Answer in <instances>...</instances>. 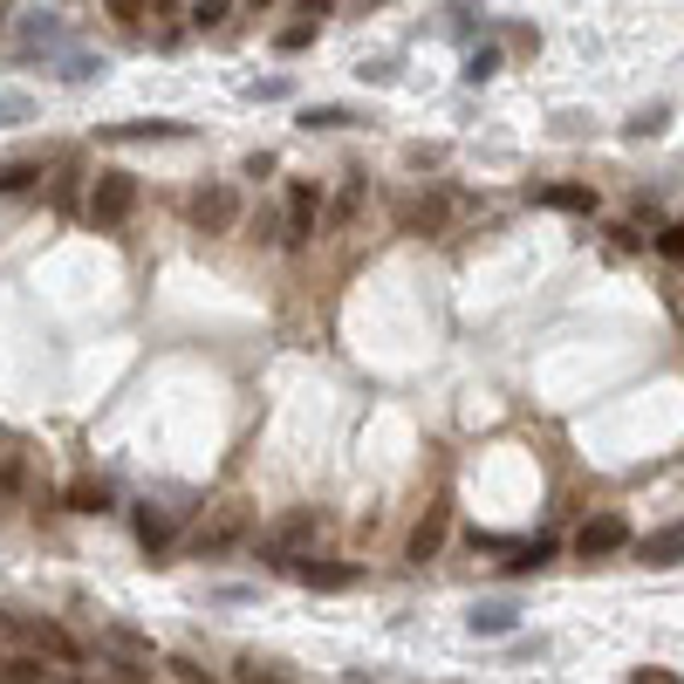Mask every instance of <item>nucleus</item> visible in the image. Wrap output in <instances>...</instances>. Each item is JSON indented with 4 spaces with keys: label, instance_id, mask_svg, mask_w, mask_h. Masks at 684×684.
I'll return each instance as SVG.
<instances>
[{
    "label": "nucleus",
    "instance_id": "1",
    "mask_svg": "<svg viewBox=\"0 0 684 684\" xmlns=\"http://www.w3.org/2000/svg\"><path fill=\"white\" fill-rule=\"evenodd\" d=\"M131 206H137V178H131V172H96V185H90V198H83V220H90L96 233H110V226L131 220Z\"/></svg>",
    "mask_w": 684,
    "mask_h": 684
},
{
    "label": "nucleus",
    "instance_id": "2",
    "mask_svg": "<svg viewBox=\"0 0 684 684\" xmlns=\"http://www.w3.org/2000/svg\"><path fill=\"white\" fill-rule=\"evenodd\" d=\"M315 528H321V520H315V507H295V513H280L274 520V528L261 534V554L267 561H295L308 541H315Z\"/></svg>",
    "mask_w": 684,
    "mask_h": 684
},
{
    "label": "nucleus",
    "instance_id": "3",
    "mask_svg": "<svg viewBox=\"0 0 684 684\" xmlns=\"http://www.w3.org/2000/svg\"><path fill=\"white\" fill-rule=\"evenodd\" d=\"M446 534H452V500H431L425 513H418V528H411V541H405V561H438L446 554Z\"/></svg>",
    "mask_w": 684,
    "mask_h": 684
},
{
    "label": "nucleus",
    "instance_id": "4",
    "mask_svg": "<svg viewBox=\"0 0 684 684\" xmlns=\"http://www.w3.org/2000/svg\"><path fill=\"white\" fill-rule=\"evenodd\" d=\"M630 541H636V534H630L623 513H589L582 534H575V554H582V561H602V554H623Z\"/></svg>",
    "mask_w": 684,
    "mask_h": 684
},
{
    "label": "nucleus",
    "instance_id": "5",
    "mask_svg": "<svg viewBox=\"0 0 684 684\" xmlns=\"http://www.w3.org/2000/svg\"><path fill=\"white\" fill-rule=\"evenodd\" d=\"M192 226L198 233H233L239 226V192L233 185H198L192 192Z\"/></svg>",
    "mask_w": 684,
    "mask_h": 684
},
{
    "label": "nucleus",
    "instance_id": "6",
    "mask_svg": "<svg viewBox=\"0 0 684 684\" xmlns=\"http://www.w3.org/2000/svg\"><path fill=\"white\" fill-rule=\"evenodd\" d=\"M288 569H295V582H302V589H315V595H343V589L364 582V575L349 569V561H315V554H295Z\"/></svg>",
    "mask_w": 684,
    "mask_h": 684
},
{
    "label": "nucleus",
    "instance_id": "7",
    "mask_svg": "<svg viewBox=\"0 0 684 684\" xmlns=\"http://www.w3.org/2000/svg\"><path fill=\"white\" fill-rule=\"evenodd\" d=\"M315 220H321V185H315V178H295V185H288V233H280V239L302 247V239L315 233Z\"/></svg>",
    "mask_w": 684,
    "mask_h": 684
},
{
    "label": "nucleus",
    "instance_id": "8",
    "mask_svg": "<svg viewBox=\"0 0 684 684\" xmlns=\"http://www.w3.org/2000/svg\"><path fill=\"white\" fill-rule=\"evenodd\" d=\"M21 636L34 643V657H55V664H83V643H75L62 623H49V616H34V623H21Z\"/></svg>",
    "mask_w": 684,
    "mask_h": 684
},
{
    "label": "nucleus",
    "instance_id": "9",
    "mask_svg": "<svg viewBox=\"0 0 684 684\" xmlns=\"http://www.w3.org/2000/svg\"><path fill=\"white\" fill-rule=\"evenodd\" d=\"M239 534H247V507H220V513L206 520V528L192 534V554H226Z\"/></svg>",
    "mask_w": 684,
    "mask_h": 684
},
{
    "label": "nucleus",
    "instance_id": "10",
    "mask_svg": "<svg viewBox=\"0 0 684 684\" xmlns=\"http://www.w3.org/2000/svg\"><path fill=\"white\" fill-rule=\"evenodd\" d=\"M438 226H446V198H438V192L397 198V233H438Z\"/></svg>",
    "mask_w": 684,
    "mask_h": 684
},
{
    "label": "nucleus",
    "instance_id": "11",
    "mask_svg": "<svg viewBox=\"0 0 684 684\" xmlns=\"http://www.w3.org/2000/svg\"><path fill=\"white\" fill-rule=\"evenodd\" d=\"M630 548H636V561H651V569H671V561H684V520H677V528H657V534L630 541Z\"/></svg>",
    "mask_w": 684,
    "mask_h": 684
},
{
    "label": "nucleus",
    "instance_id": "12",
    "mask_svg": "<svg viewBox=\"0 0 684 684\" xmlns=\"http://www.w3.org/2000/svg\"><path fill=\"white\" fill-rule=\"evenodd\" d=\"M513 623H520V602H472L466 616L472 636H513Z\"/></svg>",
    "mask_w": 684,
    "mask_h": 684
},
{
    "label": "nucleus",
    "instance_id": "13",
    "mask_svg": "<svg viewBox=\"0 0 684 684\" xmlns=\"http://www.w3.org/2000/svg\"><path fill=\"white\" fill-rule=\"evenodd\" d=\"M534 206H554V213H595V185H534Z\"/></svg>",
    "mask_w": 684,
    "mask_h": 684
},
{
    "label": "nucleus",
    "instance_id": "14",
    "mask_svg": "<svg viewBox=\"0 0 684 684\" xmlns=\"http://www.w3.org/2000/svg\"><path fill=\"white\" fill-rule=\"evenodd\" d=\"M131 528H137L144 554H165V548H172V513H165V507H151V500H144V507H137V520H131Z\"/></svg>",
    "mask_w": 684,
    "mask_h": 684
},
{
    "label": "nucleus",
    "instance_id": "15",
    "mask_svg": "<svg viewBox=\"0 0 684 684\" xmlns=\"http://www.w3.org/2000/svg\"><path fill=\"white\" fill-rule=\"evenodd\" d=\"M507 575H534V569H548V554H554V541L548 534H534V541H507Z\"/></svg>",
    "mask_w": 684,
    "mask_h": 684
},
{
    "label": "nucleus",
    "instance_id": "16",
    "mask_svg": "<svg viewBox=\"0 0 684 684\" xmlns=\"http://www.w3.org/2000/svg\"><path fill=\"white\" fill-rule=\"evenodd\" d=\"M62 42H69V28L55 14H28L21 21V49H62Z\"/></svg>",
    "mask_w": 684,
    "mask_h": 684
},
{
    "label": "nucleus",
    "instance_id": "17",
    "mask_svg": "<svg viewBox=\"0 0 684 684\" xmlns=\"http://www.w3.org/2000/svg\"><path fill=\"white\" fill-rule=\"evenodd\" d=\"M295 124H302V131H349V124H356V110H343V103H308Z\"/></svg>",
    "mask_w": 684,
    "mask_h": 684
},
{
    "label": "nucleus",
    "instance_id": "18",
    "mask_svg": "<svg viewBox=\"0 0 684 684\" xmlns=\"http://www.w3.org/2000/svg\"><path fill=\"white\" fill-rule=\"evenodd\" d=\"M69 513H110V487H103V479H75V487H69Z\"/></svg>",
    "mask_w": 684,
    "mask_h": 684
},
{
    "label": "nucleus",
    "instance_id": "19",
    "mask_svg": "<svg viewBox=\"0 0 684 684\" xmlns=\"http://www.w3.org/2000/svg\"><path fill=\"white\" fill-rule=\"evenodd\" d=\"M14 124H34V96L28 90H0V131H14Z\"/></svg>",
    "mask_w": 684,
    "mask_h": 684
},
{
    "label": "nucleus",
    "instance_id": "20",
    "mask_svg": "<svg viewBox=\"0 0 684 684\" xmlns=\"http://www.w3.org/2000/svg\"><path fill=\"white\" fill-rule=\"evenodd\" d=\"M103 137H185V124H172V116H151V124H110Z\"/></svg>",
    "mask_w": 684,
    "mask_h": 684
},
{
    "label": "nucleus",
    "instance_id": "21",
    "mask_svg": "<svg viewBox=\"0 0 684 684\" xmlns=\"http://www.w3.org/2000/svg\"><path fill=\"white\" fill-rule=\"evenodd\" d=\"M42 677H49L42 657H8V664H0V684H42Z\"/></svg>",
    "mask_w": 684,
    "mask_h": 684
},
{
    "label": "nucleus",
    "instance_id": "22",
    "mask_svg": "<svg viewBox=\"0 0 684 684\" xmlns=\"http://www.w3.org/2000/svg\"><path fill=\"white\" fill-rule=\"evenodd\" d=\"M110 62L103 55H62V83H96Z\"/></svg>",
    "mask_w": 684,
    "mask_h": 684
},
{
    "label": "nucleus",
    "instance_id": "23",
    "mask_svg": "<svg viewBox=\"0 0 684 684\" xmlns=\"http://www.w3.org/2000/svg\"><path fill=\"white\" fill-rule=\"evenodd\" d=\"M493 75H500V49H472V55H466V83H472V90L493 83Z\"/></svg>",
    "mask_w": 684,
    "mask_h": 684
},
{
    "label": "nucleus",
    "instance_id": "24",
    "mask_svg": "<svg viewBox=\"0 0 684 684\" xmlns=\"http://www.w3.org/2000/svg\"><path fill=\"white\" fill-rule=\"evenodd\" d=\"M233 0H192V28H226Z\"/></svg>",
    "mask_w": 684,
    "mask_h": 684
},
{
    "label": "nucleus",
    "instance_id": "25",
    "mask_svg": "<svg viewBox=\"0 0 684 684\" xmlns=\"http://www.w3.org/2000/svg\"><path fill=\"white\" fill-rule=\"evenodd\" d=\"M671 124V103H651V110H636V124H630V137H657Z\"/></svg>",
    "mask_w": 684,
    "mask_h": 684
},
{
    "label": "nucleus",
    "instance_id": "26",
    "mask_svg": "<svg viewBox=\"0 0 684 684\" xmlns=\"http://www.w3.org/2000/svg\"><path fill=\"white\" fill-rule=\"evenodd\" d=\"M308 42H315V21H295V28H280V34H274V49H280V55H295V49H308Z\"/></svg>",
    "mask_w": 684,
    "mask_h": 684
},
{
    "label": "nucleus",
    "instance_id": "27",
    "mask_svg": "<svg viewBox=\"0 0 684 684\" xmlns=\"http://www.w3.org/2000/svg\"><path fill=\"white\" fill-rule=\"evenodd\" d=\"M233 677H239V684H280V671H274V664H261V657H239V664H233Z\"/></svg>",
    "mask_w": 684,
    "mask_h": 684
},
{
    "label": "nucleus",
    "instance_id": "28",
    "mask_svg": "<svg viewBox=\"0 0 684 684\" xmlns=\"http://www.w3.org/2000/svg\"><path fill=\"white\" fill-rule=\"evenodd\" d=\"M34 178H42V165H0V192H28Z\"/></svg>",
    "mask_w": 684,
    "mask_h": 684
},
{
    "label": "nucleus",
    "instance_id": "29",
    "mask_svg": "<svg viewBox=\"0 0 684 684\" xmlns=\"http://www.w3.org/2000/svg\"><path fill=\"white\" fill-rule=\"evenodd\" d=\"M356 198H364V178H349V185H343V198H336V213H329L336 226H349V220H356Z\"/></svg>",
    "mask_w": 684,
    "mask_h": 684
},
{
    "label": "nucleus",
    "instance_id": "30",
    "mask_svg": "<svg viewBox=\"0 0 684 684\" xmlns=\"http://www.w3.org/2000/svg\"><path fill=\"white\" fill-rule=\"evenodd\" d=\"M103 8H110V21H124V28H137V21H144V8H151V0H103Z\"/></svg>",
    "mask_w": 684,
    "mask_h": 684
},
{
    "label": "nucleus",
    "instance_id": "31",
    "mask_svg": "<svg viewBox=\"0 0 684 684\" xmlns=\"http://www.w3.org/2000/svg\"><path fill=\"white\" fill-rule=\"evenodd\" d=\"M657 254H664V261H684V220L657 233Z\"/></svg>",
    "mask_w": 684,
    "mask_h": 684
},
{
    "label": "nucleus",
    "instance_id": "32",
    "mask_svg": "<svg viewBox=\"0 0 684 684\" xmlns=\"http://www.w3.org/2000/svg\"><path fill=\"white\" fill-rule=\"evenodd\" d=\"M630 684H684V677H677V671H664V664H636V671H630Z\"/></svg>",
    "mask_w": 684,
    "mask_h": 684
},
{
    "label": "nucleus",
    "instance_id": "33",
    "mask_svg": "<svg viewBox=\"0 0 684 684\" xmlns=\"http://www.w3.org/2000/svg\"><path fill=\"white\" fill-rule=\"evenodd\" d=\"M165 671H172V677H178V684H220V677H206V671H198V664H192V657H172V664H165Z\"/></svg>",
    "mask_w": 684,
    "mask_h": 684
},
{
    "label": "nucleus",
    "instance_id": "34",
    "mask_svg": "<svg viewBox=\"0 0 684 684\" xmlns=\"http://www.w3.org/2000/svg\"><path fill=\"white\" fill-rule=\"evenodd\" d=\"M254 103H274V96H288V75H267V83H247Z\"/></svg>",
    "mask_w": 684,
    "mask_h": 684
},
{
    "label": "nucleus",
    "instance_id": "35",
    "mask_svg": "<svg viewBox=\"0 0 684 684\" xmlns=\"http://www.w3.org/2000/svg\"><path fill=\"white\" fill-rule=\"evenodd\" d=\"M0 636H14V623H8V616H0Z\"/></svg>",
    "mask_w": 684,
    "mask_h": 684
},
{
    "label": "nucleus",
    "instance_id": "36",
    "mask_svg": "<svg viewBox=\"0 0 684 684\" xmlns=\"http://www.w3.org/2000/svg\"><path fill=\"white\" fill-rule=\"evenodd\" d=\"M0 21H8V0H0Z\"/></svg>",
    "mask_w": 684,
    "mask_h": 684
},
{
    "label": "nucleus",
    "instance_id": "37",
    "mask_svg": "<svg viewBox=\"0 0 684 684\" xmlns=\"http://www.w3.org/2000/svg\"><path fill=\"white\" fill-rule=\"evenodd\" d=\"M75 684H83V677H75Z\"/></svg>",
    "mask_w": 684,
    "mask_h": 684
}]
</instances>
